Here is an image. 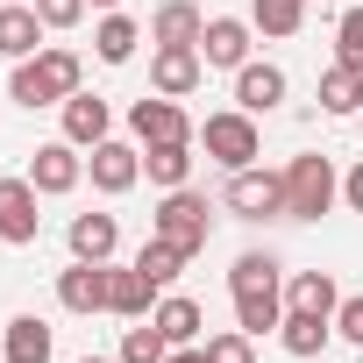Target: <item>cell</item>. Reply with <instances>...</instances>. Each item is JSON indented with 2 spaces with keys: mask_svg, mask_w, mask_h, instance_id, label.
Masks as SVG:
<instances>
[{
  "mask_svg": "<svg viewBox=\"0 0 363 363\" xmlns=\"http://www.w3.org/2000/svg\"><path fill=\"white\" fill-rule=\"evenodd\" d=\"M79 79H86L79 50H65V43H43L36 57H22V65H15V79H8V100H15V107H65V100L79 93Z\"/></svg>",
  "mask_w": 363,
  "mask_h": 363,
  "instance_id": "cell-1",
  "label": "cell"
},
{
  "mask_svg": "<svg viewBox=\"0 0 363 363\" xmlns=\"http://www.w3.org/2000/svg\"><path fill=\"white\" fill-rule=\"evenodd\" d=\"M342 193V178L328 157H292L285 164V221H320Z\"/></svg>",
  "mask_w": 363,
  "mask_h": 363,
  "instance_id": "cell-2",
  "label": "cell"
},
{
  "mask_svg": "<svg viewBox=\"0 0 363 363\" xmlns=\"http://www.w3.org/2000/svg\"><path fill=\"white\" fill-rule=\"evenodd\" d=\"M200 143H207V157H214L221 171H250V164L264 157V135H257V114H242V107H228V114H207Z\"/></svg>",
  "mask_w": 363,
  "mask_h": 363,
  "instance_id": "cell-3",
  "label": "cell"
},
{
  "mask_svg": "<svg viewBox=\"0 0 363 363\" xmlns=\"http://www.w3.org/2000/svg\"><path fill=\"white\" fill-rule=\"evenodd\" d=\"M150 235H164V242H178L186 257H200L207 250V193H193V186L164 193V207L150 214Z\"/></svg>",
  "mask_w": 363,
  "mask_h": 363,
  "instance_id": "cell-4",
  "label": "cell"
},
{
  "mask_svg": "<svg viewBox=\"0 0 363 363\" xmlns=\"http://www.w3.org/2000/svg\"><path fill=\"white\" fill-rule=\"evenodd\" d=\"M221 207L235 214V221H271V214H285V171H228V193H221Z\"/></svg>",
  "mask_w": 363,
  "mask_h": 363,
  "instance_id": "cell-5",
  "label": "cell"
},
{
  "mask_svg": "<svg viewBox=\"0 0 363 363\" xmlns=\"http://www.w3.org/2000/svg\"><path fill=\"white\" fill-rule=\"evenodd\" d=\"M36 186L29 178H0V242H15V250H29L36 235H43V214H36Z\"/></svg>",
  "mask_w": 363,
  "mask_h": 363,
  "instance_id": "cell-6",
  "label": "cell"
},
{
  "mask_svg": "<svg viewBox=\"0 0 363 363\" xmlns=\"http://www.w3.org/2000/svg\"><path fill=\"white\" fill-rule=\"evenodd\" d=\"M128 128H135L143 150H150V143H193V135H200V128L186 121V107L164 100V93H157V100H135V107H128Z\"/></svg>",
  "mask_w": 363,
  "mask_h": 363,
  "instance_id": "cell-7",
  "label": "cell"
},
{
  "mask_svg": "<svg viewBox=\"0 0 363 363\" xmlns=\"http://www.w3.org/2000/svg\"><path fill=\"white\" fill-rule=\"evenodd\" d=\"M200 79H207V57H200L193 43H171V50H157V57H150V86H157L164 100L200 93Z\"/></svg>",
  "mask_w": 363,
  "mask_h": 363,
  "instance_id": "cell-8",
  "label": "cell"
},
{
  "mask_svg": "<svg viewBox=\"0 0 363 363\" xmlns=\"http://www.w3.org/2000/svg\"><path fill=\"white\" fill-rule=\"evenodd\" d=\"M86 178V157H79V143H43L36 157H29V186L43 193V200H57V193H72Z\"/></svg>",
  "mask_w": 363,
  "mask_h": 363,
  "instance_id": "cell-9",
  "label": "cell"
},
{
  "mask_svg": "<svg viewBox=\"0 0 363 363\" xmlns=\"http://www.w3.org/2000/svg\"><path fill=\"white\" fill-rule=\"evenodd\" d=\"M86 171H93V186L100 193H128L135 186V178H143V150L135 143H93V157H86Z\"/></svg>",
  "mask_w": 363,
  "mask_h": 363,
  "instance_id": "cell-10",
  "label": "cell"
},
{
  "mask_svg": "<svg viewBox=\"0 0 363 363\" xmlns=\"http://www.w3.org/2000/svg\"><path fill=\"white\" fill-rule=\"evenodd\" d=\"M57 306L65 313H107V264H79L57 271Z\"/></svg>",
  "mask_w": 363,
  "mask_h": 363,
  "instance_id": "cell-11",
  "label": "cell"
},
{
  "mask_svg": "<svg viewBox=\"0 0 363 363\" xmlns=\"http://www.w3.org/2000/svg\"><path fill=\"white\" fill-rule=\"evenodd\" d=\"M200 57H207L214 72H242V65H250V22L214 15V22H207V36H200Z\"/></svg>",
  "mask_w": 363,
  "mask_h": 363,
  "instance_id": "cell-12",
  "label": "cell"
},
{
  "mask_svg": "<svg viewBox=\"0 0 363 363\" xmlns=\"http://www.w3.org/2000/svg\"><path fill=\"white\" fill-rule=\"evenodd\" d=\"M107 313H121V320L157 313V285H150L135 264H107Z\"/></svg>",
  "mask_w": 363,
  "mask_h": 363,
  "instance_id": "cell-13",
  "label": "cell"
},
{
  "mask_svg": "<svg viewBox=\"0 0 363 363\" xmlns=\"http://www.w3.org/2000/svg\"><path fill=\"white\" fill-rule=\"evenodd\" d=\"M43 50V15L36 8H22V0H0V57H36Z\"/></svg>",
  "mask_w": 363,
  "mask_h": 363,
  "instance_id": "cell-14",
  "label": "cell"
},
{
  "mask_svg": "<svg viewBox=\"0 0 363 363\" xmlns=\"http://www.w3.org/2000/svg\"><path fill=\"white\" fill-rule=\"evenodd\" d=\"M107 128H114V107H107L100 93H72V100H65V143L93 150V143H107Z\"/></svg>",
  "mask_w": 363,
  "mask_h": 363,
  "instance_id": "cell-15",
  "label": "cell"
},
{
  "mask_svg": "<svg viewBox=\"0 0 363 363\" xmlns=\"http://www.w3.org/2000/svg\"><path fill=\"white\" fill-rule=\"evenodd\" d=\"M114 250H121L114 214H72V257L79 264H114Z\"/></svg>",
  "mask_w": 363,
  "mask_h": 363,
  "instance_id": "cell-16",
  "label": "cell"
},
{
  "mask_svg": "<svg viewBox=\"0 0 363 363\" xmlns=\"http://www.w3.org/2000/svg\"><path fill=\"white\" fill-rule=\"evenodd\" d=\"M200 36H207V15L193 8V0H164L157 22H150V43H157V50H171V43H193V50H200Z\"/></svg>",
  "mask_w": 363,
  "mask_h": 363,
  "instance_id": "cell-17",
  "label": "cell"
},
{
  "mask_svg": "<svg viewBox=\"0 0 363 363\" xmlns=\"http://www.w3.org/2000/svg\"><path fill=\"white\" fill-rule=\"evenodd\" d=\"M278 100H285V72L278 65H242L235 72V107L242 114H271Z\"/></svg>",
  "mask_w": 363,
  "mask_h": 363,
  "instance_id": "cell-18",
  "label": "cell"
},
{
  "mask_svg": "<svg viewBox=\"0 0 363 363\" xmlns=\"http://www.w3.org/2000/svg\"><path fill=\"white\" fill-rule=\"evenodd\" d=\"M285 306H292V313H313V320H335L342 292H335V278H328V271H299V278L285 285Z\"/></svg>",
  "mask_w": 363,
  "mask_h": 363,
  "instance_id": "cell-19",
  "label": "cell"
},
{
  "mask_svg": "<svg viewBox=\"0 0 363 363\" xmlns=\"http://www.w3.org/2000/svg\"><path fill=\"white\" fill-rule=\"evenodd\" d=\"M150 320L164 328V342H171V349H186V342H200V328H207L200 299H186V292H171V299H157V313H150Z\"/></svg>",
  "mask_w": 363,
  "mask_h": 363,
  "instance_id": "cell-20",
  "label": "cell"
},
{
  "mask_svg": "<svg viewBox=\"0 0 363 363\" xmlns=\"http://www.w3.org/2000/svg\"><path fill=\"white\" fill-rule=\"evenodd\" d=\"M143 171H150V186L178 193V186L193 178V143H150V150H143Z\"/></svg>",
  "mask_w": 363,
  "mask_h": 363,
  "instance_id": "cell-21",
  "label": "cell"
},
{
  "mask_svg": "<svg viewBox=\"0 0 363 363\" xmlns=\"http://www.w3.org/2000/svg\"><path fill=\"white\" fill-rule=\"evenodd\" d=\"M320 107L328 114H363V65H328L320 72Z\"/></svg>",
  "mask_w": 363,
  "mask_h": 363,
  "instance_id": "cell-22",
  "label": "cell"
},
{
  "mask_svg": "<svg viewBox=\"0 0 363 363\" xmlns=\"http://www.w3.org/2000/svg\"><path fill=\"white\" fill-rule=\"evenodd\" d=\"M57 356V342H50V320H36V313H15L8 320V363H50Z\"/></svg>",
  "mask_w": 363,
  "mask_h": 363,
  "instance_id": "cell-23",
  "label": "cell"
},
{
  "mask_svg": "<svg viewBox=\"0 0 363 363\" xmlns=\"http://www.w3.org/2000/svg\"><path fill=\"white\" fill-rule=\"evenodd\" d=\"M285 320V299H278V285H264V292H235V328L257 342V335H271Z\"/></svg>",
  "mask_w": 363,
  "mask_h": 363,
  "instance_id": "cell-24",
  "label": "cell"
},
{
  "mask_svg": "<svg viewBox=\"0 0 363 363\" xmlns=\"http://www.w3.org/2000/svg\"><path fill=\"white\" fill-rule=\"evenodd\" d=\"M135 43H143V29L128 22V15H100V29H93V50H100V65H128L135 57Z\"/></svg>",
  "mask_w": 363,
  "mask_h": 363,
  "instance_id": "cell-25",
  "label": "cell"
},
{
  "mask_svg": "<svg viewBox=\"0 0 363 363\" xmlns=\"http://www.w3.org/2000/svg\"><path fill=\"white\" fill-rule=\"evenodd\" d=\"M328 328H335V320H313V313H292V306H285L278 342H285V356H320V349H328Z\"/></svg>",
  "mask_w": 363,
  "mask_h": 363,
  "instance_id": "cell-26",
  "label": "cell"
},
{
  "mask_svg": "<svg viewBox=\"0 0 363 363\" xmlns=\"http://www.w3.org/2000/svg\"><path fill=\"white\" fill-rule=\"evenodd\" d=\"M186 264H193V257H186V250H178V242H164V235H150V242L135 250V271H143L150 285H171V278H178V271H186Z\"/></svg>",
  "mask_w": 363,
  "mask_h": 363,
  "instance_id": "cell-27",
  "label": "cell"
},
{
  "mask_svg": "<svg viewBox=\"0 0 363 363\" xmlns=\"http://www.w3.org/2000/svg\"><path fill=\"white\" fill-rule=\"evenodd\" d=\"M250 22L264 36H299L306 29V0H250Z\"/></svg>",
  "mask_w": 363,
  "mask_h": 363,
  "instance_id": "cell-28",
  "label": "cell"
},
{
  "mask_svg": "<svg viewBox=\"0 0 363 363\" xmlns=\"http://www.w3.org/2000/svg\"><path fill=\"white\" fill-rule=\"evenodd\" d=\"M264 285H278V257L271 250H242L235 271H228V292H264Z\"/></svg>",
  "mask_w": 363,
  "mask_h": 363,
  "instance_id": "cell-29",
  "label": "cell"
},
{
  "mask_svg": "<svg viewBox=\"0 0 363 363\" xmlns=\"http://www.w3.org/2000/svg\"><path fill=\"white\" fill-rule=\"evenodd\" d=\"M164 356H171V342H164V328H157V320L121 335V363H164Z\"/></svg>",
  "mask_w": 363,
  "mask_h": 363,
  "instance_id": "cell-30",
  "label": "cell"
},
{
  "mask_svg": "<svg viewBox=\"0 0 363 363\" xmlns=\"http://www.w3.org/2000/svg\"><path fill=\"white\" fill-rule=\"evenodd\" d=\"M335 57H342V65H363V8H349V15L335 22Z\"/></svg>",
  "mask_w": 363,
  "mask_h": 363,
  "instance_id": "cell-31",
  "label": "cell"
},
{
  "mask_svg": "<svg viewBox=\"0 0 363 363\" xmlns=\"http://www.w3.org/2000/svg\"><path fill=\"white\" fill-rule=\"evenodd\" d=\"M207 356H214V363H257V349H250V335H242V328L207 335Z\"/></svg>",
  "mask_w": 363,
  "mask_h": 363,
  "instance_id": "cell-32",
  "label": "cell"
},
{
  "mask_svg": "<svg viewBox=\"0 0 363 363\" xmlns=\"http://www.w3.org/2000/svg\"><path fill=\"white\" fill-rule=\"evenodd\" d=\"M86 8H93V0H36L43 29H79V22H86Z\"/></svg>",
  "mask_w": 363,
  "mask_h": 363,
  "instance_id": "cell-33",
  "label": "cell"
},
{
  "mask_svg": "<svg viewBox=\"0 0 363 363\" xmlns=\"http://www.w3.org/2000/svg\"><path fill=\"white\" fill-rule=\"evenodd\" d=\"M335 328H342V335H349V342H356V349H363V292H356V299H342V306H335Z\"/></svg>",
  "mask_w": 363,
  "mask_h": 363,
  "instance_id": "cell-34",
  "label": "cell"
},
{
  "mask_svg": "<svg viewBox=\"0 0 363 363\" xmlns=\"http://www.w3.org/2000/svg\"><path fill=\"white\" fill-rule=\"evenodd\" d=\"M342 200H349V207H356V214H363V164H356V171H349V178H342Z\"/></svg>",
  "mask_w": 363,
  "mask_h": 363,
  "instance_id": "cell-35",
  "label": "cell"
},
{
  "mask_svg": "<svg viewBox=\"0 0 363 363\" xmlns=\"http://www.w3.org/2000/svg\"><path fill=\"white\" fill-rule=\"evenodd\" d=\"M164 363H214V356H207V349H193V342H186V349H171V356H164Z\"/></svg>",
  "mask_w": 363,
  "mask_h": 363,
  "instance_id": "cell-36",
  "label": "cell"
},
{
  "mask_svg": "<svg viewBox=\"0 0 363 363\" xmlns=\"http://www.w3.org/2000/svg\"><path fill=\"white\" fill-rule=\"evenodd\" d=\"M79 363H114V356H79Z\"/></svg>",
  "mask_w": 363,
  "mask_h": 363,
  "instance_id": "cell-37",
  "label": "cell"
},
{
  "mask_svg": "<svg viewBox=\"0 0 363 363\" xmlns=\"http://www.w3.org/2000/svg\"><path fill=\"white\" fill-rule=\"evenodd\" d=\"M93 8H121V0H93Z\"/></svg>",
  "mask_w": 363,
  "mask_h": 363,
  "instance_id": "cell-38",
  "label": "cell"
},
{
  "mask_svg": "<svg viewBox=\"0 0 363 363\" xmlns=\"http://www.w3.org/2000/svg\"><path fill=\"white\" fill-rule=\"evenodd\" d=\"M356 135H363V114H356Z\"/></svg>",
  "mask_w": 363,
  "mask_h": 363,
  "instance_id": "cell-39",
  "label": "cell"
}]
</instances>
